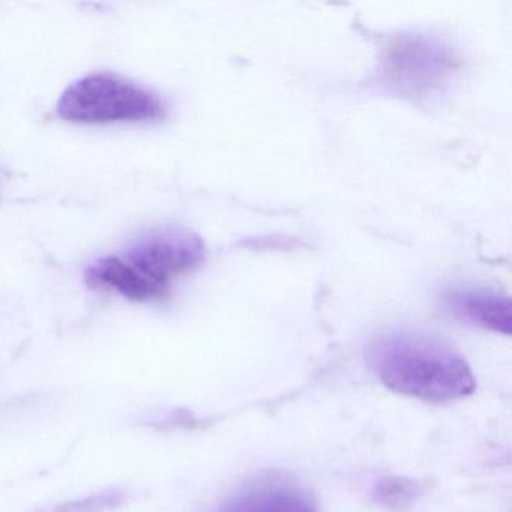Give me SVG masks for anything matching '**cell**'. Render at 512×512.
Segmentation results:
<instances>
[{
    "mask_svg": "<svg viewBox=\"0 0 512 512\" xmlns=\"http://www.w3.org/2000/svg\"><path fill=\"white\" fill-rule=\"evenodd\" d=\"M203 259L205 244L200 236L166 227L137 239L122 254L97 260L86 271V283L115 290L131 301H152L166 295L175 278L196 269Z\"/></svg>",
    "mask_w": 512,
    "mask_h": 512,
    "instance_id": "obj_2",
    "label": "cell"
},
{
    "mask_svg": "<svg viewBox=\"0 0 512 512\" xmlns=\"http://www.w3.org/2000/svg\"><path fill=\"white\" fill-rule=\"evenodd\" d=\"M125 500H127L125 491L119 488H107L82 499L56 503V505L37 509L35 512H113L121 508Z\"/></svg>",
    "mask_w": 512,
    "mask_h": 512,
    "instance_id": "obj_8",
    "label": "cell"
},
{
    "mask_svg": "<svg viewBox=\"0 0 512 512\" xmlns=\"http://www.w3.org/2000/svg\"><path fill=\"white\" fill-rule=\"evenodd\" d=\"M389 74L400 88H431L446 74V58L440 47L425 40L401 43L389 58Z\"/></svg>",
    "mask_w": 512,
    "mask_h": 512,
    "instance_id": "obj_4",
    "label": "cell"
},
{
    "mask_svg": "<svg viewBox=\"0 0 512 512\" xmlns=\"http://www.w3.org/2000/svg\"><path fill=\"white\" fill-rule=\"evenodd\" d=\"M455 316L470 325L497 334H511V301L500 293L484 289H457L446 296Z\"/></svg>",
    "mask_w": 512,
    "mask_h": 512,
    "instance_id": "obj_6",
    "label": "cell"
},
{
    "mask_svg": "<svg viewBox=\"0 0 512 512\" xmlns=\"http://www.w3.org/2000/svg\"><path fill=\"white\" fill-rule=\"evenodd\" d=\"M214 512H319L313 497L286 482L248 487L221 503Z\"/></svg>",
    "mask_w": 512,
    "mask_h": 512,
    "instance_id": "obj_5",
    "label": "cell"
},
{
    "mask_svg": "<svg viewBox=\"0 0 512 512\" xmlns=\"http://www.w3.org/2000/svg\"><path fill=\"white\" fill-rule=\"evenodd\" d=\"M58 115L82 125L160 121L166 104L160 95L115 73H92L76 80L59 98Z\"/></svg>",
    "mask_w": 512,
    "mask_h": 512,
    "instance_id": "obj_3",
    "label": "cell"
},
{
    "mask_svg": "<svg viewBox=\"0 0 512 512\" xmlns=\"http://www.w3.org/2000/svg\"><path fill=\"white\" fill-rule=\"evenodd\" d=\"M365 358L386 388L428 403L461 400L476 389L475 374L466 359L421 332L379 335L368 344Z\"/></svg>",
    "mask_w": 512,
    "mask_h": 512,
    "instance_id": "obj_1",
    "label": "cell"
},
{
    "mask_svg": "<svg viewBox=\"0 0 512 512\" xmlns=\"http://www.w3.org/2000/svg\"><path fill=\"white\" fill-rule=\"evenodd\" d=\"M421 491V485L413 479L386 476L374 485L373 500L383 508L403 511L421 496Z\"/></svg>",
    "mask_w": 512,
    "mask_h": 512,
    "instance_id": "obj_7",
    "label": "cell"
}]
</instances>
